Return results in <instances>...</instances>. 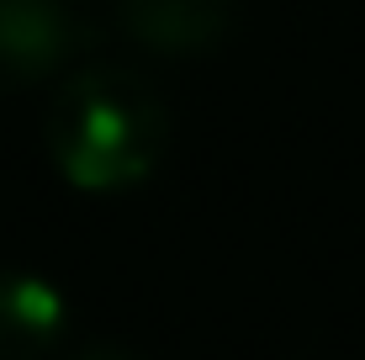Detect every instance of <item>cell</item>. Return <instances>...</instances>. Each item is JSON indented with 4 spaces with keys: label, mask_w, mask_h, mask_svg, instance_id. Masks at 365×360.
<instances>
[{
    "label": "cell",
    "mask_w": 365,
    "mask_h": 360,
    "mask_svg": "<svg viewBox=\"0 0 365 360\" xmlns=\"http://www.w3.org/2000/svg\"><path fill=\"white\" fill-rule=\"evenodd\" d=\"M43 148L64 185L85 196L133 191L170 154V106L159 85L122 64H85L58 80L43 111Z\"/></svg>",
    "instance_id": "obj_1"
},
{
    "label": "cell",
    "mask_w": 365,
    "mask_h": 360,
    "mask_svg": "<svg viewBox=\"0 0 365 360\" xmlns=\"http://www.w3.org/2000/svg\"><path fill=\"white\" fill-rule=\"evenodd\" d=\"M91 48L96 27L69 0H0V96L64 80Z\"/></svg>",
    "instance_id": "obj_2"
},
{
    "label": "cell",
    "mask_w": 365,
    "mask_h": 360,
    "mask_svg": "<svg viewBox=\"0 0 365 360\" xmlns=\"http://www.w3.org/2000/svg\"><path fill=\"white\" fill-rule=\"evenodd\" d=\"M117 21L148 53L191 58L233 32L238 0H117Z\"/></svg>",
    "instance_id": "obj_3"
},
{
    "label": "cell",
    "mask_w": 365,
    "mask_h": 360,
    "mask_svg": "<svg viewBox=\"0 0 365 360\" xmlns=\"http://www.w3.org/2000/svg\"><path fill=\"white\" fill-rule=\"evenodd\" d=\"M69 339V297L37 270H0V360H48Z\"/></svg>",
    "instance_id": "obj_4"
},
{
    "label": "cell",
    "mask_w": 365,
    "mask_h": 360,
    "mask_svg": "<svg viewBox=\"0 0 365 360\" xmlns=\"http://www.w3.org/2000/svg\"><path fill=\"white\" fill-rule=\"evenodd\" d=\"M69 360H148V355L128 350V344H85V350L69 355Z\"/></svg>",
    "instance_id": "obj_5"
}]
</instances>
